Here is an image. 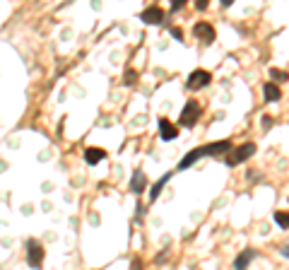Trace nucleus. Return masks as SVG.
Masks as SVG:
<instances>
[{
  "instance_id": "nucleus-1",
  "label": "nucleus",
  "mask_w": 289,
  "mask_h": 270,
  "mask_svg": "<svg viewBox=\"0 0 289 270\" xmlns=\"http://www.w3.org/2000/svg\"><path fill=\"white\" fill-rule=\"evenodd\" d=\"M24 249H27V265L34 270H41L44 268V244L39 242V239H27V244H24Z\"/></svg>"
},
{
  "instance_id": "nucleus-2",
  "label": "nucleus",
  "mask_w": 289,
  "mask_h": 270,
  "mask_svg": "<svg viewBox=\"0 0 289 270\" xmlns=\"http://www.w3.org/2000/svg\"><path fill=\"white\" fill-rule=\"evenodd\" d=\"M200 111H203L200 104L195 102V99H188L186 106H183V111H181V116H179V123L183 126V128H193L200 118Z\"/></svg>"
},
{
  "instance_id": "nucleus-3",
  "label": "nucleus",
  "mask_w": 289,
  "mask_h": 270,
  "mask_svg": "<svg viewBox=\"0 0 289 270\" xmlns=\"http://www.w3.org/2000/svg\"><path fill=\"white\" fill-rule=\"evenodd\" d=\"M253 155H255V145H253V142H244L241 147L229 149V157H226V164H229V167H236V164H241V162H246V159L253 157Z\"/></svg>"
},
{
  "instance_id": "nucleus-4",
  "label": "nucleus",
  "mask_w": 289,
  "mask_h": 270,
  "mask_svg": "<svg viewBox=\"0 0 289 270\" xmlns=\"http://www.w3.org/2000/svg\"><path fill=\"white\" fill-rule=\"evenodd\" d=\"M210 82H212V75L208 70H193L188 75V80H186V87H188L190 92H198L203 87H208Z\"/></svg>"
},
{
  "instance_id": "nucleus-5",
  "label": "nucleus",
  "mask_w": 289,
  "mask_h": 270,
  "mask_svg": "<svg viewBox=\"0 0 289 270\" xmlns=\"http://www.w3.org/2000/svg\"><path fill=\"white\" fill-rule=\"evenodd\" d=\"M140 19L144 24H164V10L159 5H150L140 12Z\"/></svg>"
},
{
  "instance_id": "nucleus-6",
  "label": "nucleus",
  "mask_w": 289,
  "mask_h": 270,
  "mask_svg": "<svg viewBox=\"0 0 289 270\" xmlns=\"http://www.w3.org/2000/svg\"><path fill=\"white\" fill-rule=\"evenodd\" d=\"M193 34H195V37H198L203 44H212V41H215V37H217L215 27H212L210 22H198V24L193 27Z\"/></svg>"
},
{
  "instance_id": "nucleus-7",
  "label": "nucleus",
  "mask_w": 289,
  "mask_h": 270,
  "mask_svg": "<svg viewBox=\"0 0 289 270\" xmlns=\"http://www.w3.org/2000/svg\"><path fill=\"white\" fill-rule=\"evenodd\" d=\"M159 135H162L164 142H171V140H176V135H179V128H176L169 118H159Z\"/></svg>"
},
{
  "instance_id": "nucleus-8",
  "label": "nucleus",
  "mask_w": 289,
  "mask_h": 270,
  "mask_svg": "<svg viewBox=\"0 0 289 270\" xmlns=\"http://www.w3.org/2000/svg\"><path fill=\"white\" fill-rule=\"evenodd\" d=\"M232 149V142L229 140H217V142H210L205 145V155H212V157H222Z\"/></svg>"
},
{
  "instance_id": "nucleus-9",
  "label": "nucleus",
  "mask_w": 289,
  "mask_h": 270,
  "mask_svg": "<svg viewBox=\"0 0 289 270\" xmlns=\"http://www.w3.org/2000/svg\"><path fill=\"white\" fill-rule=\"evenodd\" d=\"M200 157H208V155H205V147H195V149H190L188 155H186V157H183V159L179 162V169L183 171V169L193 167V164H195V162H198Z\"/></svg>"
},
{
  "instance_id": "nucleus-10",
  "label": "nucleus",
  "mask_w": 289,
  "mask_h": 270,
  "mask_svg": "<svg viewBox=\"0 0 289 270\" xmlns=\"http://www.w3.org/2000/svg\"><path fill=\"white\" fill-rule=\"evenodd\" d=\"M258 256V251H253V249H246V251H241L239 256H236L234 261V270H246L248 265H251V261Z\"/></svg>"
},
{
  "instance_id": "nucleus-11",
  "label": "nucleus",
  "mask_w": 289,
  "mask_h": 270,
  "mask_svg": "<svg viewBox=\"0 0 289 270\" xmlns=\"http://www.w3.org/2000/svg\"><path fill=\"white\" fill-rule=\"evenodd\" d=\"M104 157H106V152H104L101 147H87V149H84V162H87L90 167L99 164Z\"/></svg>"
},
{
  "instance_id": "nucleus-12",
  "label": "nucleus",
  "mask_w": 289,
  "mask_h": 270,
  "mask_svg": "<svg viewBox=\"0 0 289 270\" xmlns=\"http://www.w3.org/2000/svg\"><path fill=\"white\" fill-rule=\"evenodd\" d=\"M144 188H147V176H144L142 171H135L133 178H130V191L133 193H142Z\"/></svg>"
},
{
  "instance_id": "nucleus-13",
  "label": "nucleus",
  "mask_w": 289,
  "mask_h": 270,
  "mask_svg": "<svg viewBox=\"0 0 289 270\" xmlns=\"http://www.w3.org/2000/svg\"><path fill=\"white\" fill-rule=\"evenodd\" d=\"M263 92H265V99H268V102H280L282 99L280 87H277L275 82H265L263 84Z\"/></svg>"
},
{
  "instance_id": "nucleus-14",
  "label": "nucleus",
  "mask_w": 289,
  "mask_h": 270,
  "mask_svg": "<svg viewBox=\"0 0 289 270\" xmlns=\"http://www.w3.org/2000/svg\"><path fill=\"white\" fill-rule=\"evenodd\" d=\"M169 178H171V174H164V176L159 178L157 184H154L152 191H150V200H157V198H159V193H162V188L166 186V184H169Z\"/></svg>"
},
{
  "instance_id": "nucleus-15",
  "label": "nucleus",
  "mask_w": 289,
  "mask_h": 270,
  "mask_svg": "<svg viewBox=\"0 0 289 270\" xmlns=\"http://www.w3.org/2000/svg\"><path fill=\"white\" fill-rule=\"evenodd\" d=\"M275 222H277V227H282V229H289V213L287 210H277V213H275Z\"/></svg>"
},
{
  "instance_id": "nucleus-16",
  "label": "nucleus",
  "mask_w": 289,
  "mask_h": 270,
  "mask_svg": "<svg viewBox=\"0 0 289 270\" xmlns=\"http://www.w3.org/2000/svg\"><path fill=\"white\" fill-rule=\"evenodd\" d=\"M270 77H272V80H277V82H284V80H289V73H287V70H280V68H272Z\"/></svg>"
},
{
  "instance_id": "nucleus-17",
  "label": "nucleus",
  "mask_w": 289,
  "mask_h": 270,
  "mask_svg": "<svg viewBox=\"0 0 289 270\" xmlns=\"http://www.w3.org/2000/svg\"><path fill=\"white\" fill-rule=\"evenodd\" d=\"M135 82H137V73L135 70H126V75H123V84H126V87H133Z\"/></svg>"
},
{
  "instance_id": "nucleus-18",
  "label": "nucleus",
  "mask_w": 289,
  "mask_h": 270,
  "mask_svg": "<svg viewBox=\"0 0 289 270\" xmlns=\"http://www.w3.org/2000/svg\"><path fill=\"white\" fill-rule=\"evenodd\" d=\"M183 5H186V0H171V12H179Z\"/></svg>"
},
{
  "instance_id": "nucleus-19",
  "label": "nucleus",
  "mask_w": 289,
  "mask_h": 270,
  "mask_svg": "<svg viewBox=\"0 0 289 270\" xmlns=\"http://www.w3.org/2000/svg\"><path fill=\"white\" fill-rule=\"evenodd\" d=\"M130 270H142V261H140V258H133V263H130Z\"/></svg>"
},
{
  "instance_id": "nucleus-20",
  "label": "nucleus",
  "mask_w": 289,
  "mask_h": 270,
  "mask_svg": "<svg viewBox=\"0 0 289 270\" xmlns=\"http://www.w3.org/2000/svg\"><path fill=\"white\" fill-rule=\"evenodd\" d=\"M171 37H174V39H183V32H181L179 27H174V29H171Z\"/></svg>"
},
{
  "instance_id": "nucleus-21",
  "label": "nucleus",
  "mask_w": 289,
  "mask_h": 270,
  "mask_svg": "<svg viewBox=\"0 0 289 270\" xmlns=\"http://www.w3.org/2000/svg\"><path fill=\"white\" fill-rule=\"evenodd\" d=\"M195 8H198V10H205V8H208V0H198V3H195Z\"/></svg>"
},
{
  "instance_id": "nucleus-22",
  "label": "nucleus",
  "mask_w": 289,
  "mask_h": 270,
  "mask_svg": "<svg viewBox=\"0 0 289 270\" xmlns=\"http://www.w3.org/2000/svg\"><path fill=\"white\" fill-rule=\"evenodd\" d=\"M154 261H157V263H164V261H166V253H159V256H157V258H154Z\"/></svg>"
},
{
  "instance_id": "nucleus-23",
  "label": "nucleus",
  "mask_w": 289,
  "mask_h": 270,
  "mask_svg": "<svg viewBox=\"0 0 289 270\" xmlns=\"http://www.w3.org/2000/svg\"><path fill=\"white\" fill-rule=\"evenodd\" d=\"M282 256H284V258H289V244H287V246H282Z\"/></svg>"
}]
</instances>
